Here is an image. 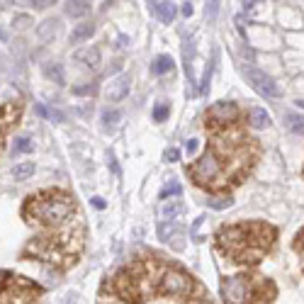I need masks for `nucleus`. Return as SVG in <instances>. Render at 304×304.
I'll list each match as a JSON object with an SVG mask.
<instances>
[{"label":"nucleus","instance_id":"obj_1","mask_svg":"<svg viewBox=\"0 0 304 304\" xmlns=\"http://www.w3.org/2000/svg\"><path fill=\"white\" fill-rule=\"evenodd\" d=\"M275 241V229L251 222V224H234L217 231V246L236 263H258L268 248Z\"/></svg>","mask_w":304,"mask_h":304},{"label":"nucleus","instance_id":"obj_2","mask_svg":"<svg viewBox=\"0 0 304 304\" xmlns=\"http://www.w3.org/2000/svg\"><path fill=\"white\" fill-rule=\"evenodd\" d=\"M73 212V197L66 192H41L37 197H29V202L24 205V217L39 224H51L56 227L63 219H68V214Z\"/></svg>","mask_w":304,"mask_h":304},{"label":"nucleus","instance_id":"obj_3","mask_svg":"<svg viewBox=\"0 0 304 304\" xmlns=\"http://www.w3.org/2000/svg\"><path fill=\"white\" fill-rule=\"evenodd\" d=\"M188 173H190L195 185H207V188H219V185L227 180L224 158H222V153L217 151L214 146L202 153L190 168H188Z\"/></svg>","mask_w":304,"mask_h":304},{"label":"nucleus","instance_id":"obj_4","mask_svg":"<svg viewBox=\"0 0 304 304\" xmlns=\"http://www.w3.org/2000/svg\"><path fill=\"white\" fill-rule=\"evenodd\" d=\"M192 290H195V283H192V278L188 273H183V270H178V268H166V270H161L156 292L171 295V297H188Z\"/></svg>","mask_w":304,"mask_h":304},{"label":"nucleus","instance_id":"obj_5","mask_svg":"<svg viewBox=\"0 0 304 304\" xmlns=\"http://www.w3.org/2000/svg\"><path fill=\"white\" fill-rule=\"evenodd\" d=\"M222 297L227 304H251L256 297V287L248 275H231L222 280Z\"/></svg>","mask_w":304,"mask_h":304},{"label":"nucleus","instance_id":"obj_6","mask_svg":"<svg viewBox=\"0 0 304 304\" xmlns=\"http://www.w3.org/2000/svg\"><path fill=\"white\" fill-rule=\"evenodd\" d=\"M236 119H239V107H236V102H229V100L214 102L207 110V124H212V127H224Z\"/></svg>","mask_w":304,"mask_h":304},{"label":"nucleus","instance_id":"obj_7","mask_svg":"<svg viewBox=\"0 0 304 304\" xmlns=\"http://www.w3.org/2000/svg\"><path fill=\"white\" fill-rule=\"evenodd\" d=\"M244 73H246L248 83H251V85L261 93V95H266V97H278V95H280L278 83H275L270 76H266L263 71H258V68H244Z\"/></svg>","mask_w":304,"mask_h":304},{"label":"nucleus","instance_id":"obj_8","mask_svg":"<svg viewBox=\"0 0 304 304\" xmlns=\"http://www.w3.org/2000/svg\"><path fill=\"white\" fill-rule=\"evenodd\" d=\"M129 85H132V78L127 76V73H122V76H117L107 85V93L105 95H107L110 102H119V100H124V97L129 95Z\"/></svg>","mask_w":304,"mask_h":304},{"label":"nucleus","instance_id":"obj_9","mask_svg":"<svg viewBox=\"0 0 304 304\" xmlns=\"http://www.w3.org/2000/svg\"><path fill=\"white\" fill-rule=\"evenodd\" d=\"M151 5V12L156 17L161 19V22H173L175 19V5L173 2H161V0H156V2H149Z\"/></svg>","mask_w":304,"mask_h":304},{"label":"nucleus","instance_id":"obj_10","mask_svg":"<svg viewBox=\"0 0 304 304\" xmlns=\"http://www.w3.org/2000/svg\"><path fill=\"white\" fill-rule=\"evenodd\" d=\"M161 217L166 219V222H173V219H178L180 214H185V202H180V200H168V202H163L161 205Z\"/></svg>","mask_w":304,"mask_h":304},{"label":"nucleus","instance_id":"obj_11","mask_svg":"<svg viewBox=\"0 0 304 304\" xmlns=\"http://www.w3.org/2000/svg\"><path fill=\"white\" fill-rule=\"evenodd\" d=\"M76 61H80V63L88 66V68H97V66H100V49H97V46H88V49L78 51Z\"/></svg>","mask_w":304,"mask_h":304},{"label":"nucleus","instance_id":"obj_12","mask_svg":"<svg viewBox=\"0 0 304 304\" xmlns=\"http://www.w3.org/2000/svg\"><path fill=\"white\" fill-rule=\"evenodd\" d=\"M37 34L41 41H49L58 34V19H44L41 24L37 27Z\"/></svg>","mask_w":304,"mask_h":304},{"label":"nucleus","instance_id":"obj_13","mask_svg":"<svg viewBox=\"0 0 304 304\" xmlns=\"http://www.w3.org/2000/svg\"><path fill=\"white\" fill-rule=\"evenodd\" d=\"M63 12H66L68 17H85V15H90V2H85V0H78V2H66Z\"/></svg>","mask_w":304,"mask_h":304},{"label":"nucleus","instance_id":"obj_14","mask_svg":"<svg viewBox=\"0 0 304 304\" xmlns=\"http://www.w3.org/2000/svg\"><path fill=\"white\" fill-rule=\"evenodd\" d=\"M248 122H251V127H256V129H263L270 124V114L263 110V107H253L251 112H248Z\"/></svg>","mask_w":304,"mask_h":304},{"label":"nucleus","instance_id":"obj_15","mask_svg":"<svg viewBox=\"0 0 304 304\" xmlns=\"http://www.w3.org/2000/svg\"><path fill=\"white\" fill-rule=\"evenodd\" d=\"M37 114L39 117H44V119H51V122H66V114L56 110V107H49V105H44V102H37Z\"/></svg>","mask_w":304,"mask_h":304},{"label":"nucleus","instance_id":"obj_16","mask_svg":"<svg viewBox=\"0 0 304 304\" xmlns=\"http://www.w3.org/2000/svg\"><path fill=\"white\" fill-rule=\"evenodd\" d=\"M17 114H19V107H12V105H5V107L0 110V139H2V129H5L7 124H15Z\"/></svg>","mask_w":304,"mask_h":304},{"label":"nucleus","instance_id":"obj_17","mask_svg":"<svg viewBox=\"0 0 304 304\" xmlns=\"http://www.w3.org/2000/svg\"><path fill=\"white\" fill-rule=\"evenodd\" d=\"M151 71L156 73V76H166V73H171L173 71V58L171 56H156L151 63Z\"/></svg>","mask_w":304,"mask_h":304},{"label":"nucleus","instance_id":"obj_18","mask_svg":"<svg viewBox=\"0 0 304 304\" xmlns=\"http://www.w3.org/2000/svg\"><path fill=\"white\" fill-rule=\"evenodd\" d=\"M95 32V24H90V22H83V24H78L76 29L71 32V41L78 44V41H83V39H90V34Z\"/></svg>","mask_w":304,"mask_h":304},{"label":"nucleus","instance_id":"obj_19","mask_svg":"<svg viewBox=\"0 0 304 304\" xmlns=\"http://www.w3.org/2000/svg\"><path fill=\"white\" fill-rule=\"evenodd\" d=\"M178 234H180V229L175 227L173 222H163V224H158V239H161V241H166V244L173 241Z\"/></svg>","mask_w":304,"mask_h":304},{"label":"nucleus","instance_id":"obj_20","mask_svg":"<svg viewBox=\"0 0 304 304\" xmlns=\"http://www.w3.org/2000/svg\"><path fill=\"white\" fill-rule=\"evenodd\" d=\"M44 73L51 78L54 83H58V85H63V83H66V76H63V66H61V63H46V66H44Z\"/></svg>","mask_w":304,"mask_h":304},{"label":"nucleus","instance_id":"obj_21","mask_svg":"<svg viewBox=\"0 0 304 304\" xmlns=\"http://www.w3.org/2000/svg\"><path fill=\"white\" fill-rule=\"evenodd\" d=\"M180 192H183V185H180L178 180H168V183L161 188V200H166V202H168L171 197H178Z\"/></svg>","mask_w":304,"mask_h":304},{"label":"nucleus","instance_id":"obj_22","mask_svg":"<svg viewBox=\"0 0 304 304\" xmlns=\"http://www.w3.org/2000/svg\"><path fill=\"white\" fill-rule=\"evenodd\" d=\"M285 124L292 134H304V117H300V114H285Z\"/></svg>","mask_w":304,"mask_h":304},{"label":"nucleus","instance_id":"obj_23","mask_svg":"<svg viewBox=\"0 0 304 304\" xmlns=\"http://www.w3.org/2000/svg\"><path fill=\"white\" fill-rule=\"evenodd\" d=\"M32 173H34V163L27 161V163H19V166L12 168V178L15 180H27V178H32Z\"/></svg>","mask_w":304,"mask_h":304},{"label":"nucleus","instance_id":"obj_24","mask_svg":"<svg viewBox=\"0 0 304 304\" xmlns=\"http://www.w3.org/2000/svg\"><path fill=\"white\" fill-rule=\"evenodd\" d=\"M32 149H34V141L29 136H17L15 144H12V151L15 153H29Z\"/></svg>","mask_w":304,"mask_h":304},{"label":"nucleus","instance_id":"obj_25","mask_svg":"<svg viewBox=\"0 0 304 304\" xmlns=\"http://www.w3.org/2000/svg\"><path fill=\"white\" fill-rule=\"evenodd\" d=\"M119 119H122V114L117 112V110H105V112H102V127H105V129H114Z\"/></svg>","mask_w":304,"mask_h":304},{"label":"nucleus","instance_id":"obj_26","mask_svg":"<svg viewBox=\"0 0 304 304\" xmlns=\"http://www.w3.org/2000/svg\"><path fill=\"white\" fill-rule=\"evenodd\" d=\"M168 114H171V107H168V102H158V105L153 107V119H156V122H163V119H168Z\"/></svg>","mask_w":304,"mask_h":304},{"label":"nucleus","instance_id":"obj_27","mask_svg":"<svg viewBox=\"0 0 304 304\" xmlns=\"http://www.w3.org/2000/svg\"><path fill=\"white\" fill-rule=\"evenodd\" d=\"M209 205L214 209H224V207H231V197H217V200H209Z\"/></svg>","mask_w":304,"mask_h":304},{"label":"nucleus","instance_id":"obj_28","mask_svg":"<svg viewBox=\"0 0 304 304\" xmlns=\"http://www.w3.org/2000/svg\"><path fill=\"white\" fill-rule=\"evenodd\" d=\"M29 22H32V19L27 17V15H17V17L12 19V24H15V29H24V27H27Z\"/></svg>","mask_w":304,"mask_h":304},{"label":"nucleus","instance_id":"obj_29","mask_svg":"<svg viewBox=\"0 0 304 304\" xmlns=\"http://www.w3.org/2000/svg\"><path fill=\"white\" fill-rule=\"evenodd\" d=\"M163 158H166L168 163H175V161L180 158V151H178V149H166V153H163Z\"/></svg>","mask_w":304,"mask_h":304},{"label":"nucleus","instance_id":"obj_30","mask_svg":"<svg viewBox=\"0 0 304 304\" xmlns=\"http://www.w3.org/2000/svg\"><path fill=\"white\" fill-rule=\"evenodd\" d=\"M185 151H188V156H192V153L197 151V139H190V141H185Z\"/></svg>","mask_w":304,"mask_h":304},{"label":"nucleus","instance_id":"obj_31","mask_svg":"<svg viewBox=\"0 0 304 304\" xmlns=\"http://www.w3.org/2000/svg\"><path fill=\"white\" fill-rule=\"evenodd\" d=\"M297 251L304 256V231H300V236H297Z\"/></svg>","mask_w":304,"mask_h":304},{"label":"nucleus","instance_id":"obj_32","mask_svg":"<svg viewBox=\"0 0 304 304\" xmlns=\"http://www.w3.org/2000/svg\"><path fill=\"white\" fill-rule=\"evenodd\" d=\"M180 10H183V15H185V17H190V15H192V5H190V2H183V7H180Z\"/></svg>","mask_w":304,"mask_h":304},{"label":"nucleus","instance_id":"obj_33","mask_svg":"<svg viewBox=\"0 0 304 304\" xmlns=\"http://www.w3.org/2000/svg\"><path fill=\"white\" fill-rule=\"evenodd\" d=\"M93 205H95L97 209H105V200H102V197H93Z\"/></svg>","mask_w":304,"mask_h":304},{"label":"nucleus","instance_id":"obj_34","mask_svg":"<svg viewBox=\"0 0 304 304\" xmlns=\"http://www.w3.org/2000/svg\"><path fill=\"white\" fill-rule=\"evenodd\" d=\"M32 5H34L37 10H44V7H46V5H51V2H46V0H37V2H32Z\"/></svg>","mask_w":304,"mask_h":304},{"label":"nucleus","instance_id":"obj_35","mask_svg":"<svg viewBox=\"0 0 304 304\" xmlns=\"http://www.w3.org/2000/svg\"><path fill=\"white\" fill-rule=\"evenodd\" d=\"M297 105H300V107H302V110H304V100H300V102H297Z\"/></svg>","mask_w":304,"mask_h":304},{"label":"nucleus","instance_id":"obj_36","mask_svg":"<svg viewBox=\"0 0 304 304\" xmlns=\"http://www.w3.org/2000/svg\"><path fill=\"white\" fill-rule=\"evenodd\" d=\"M190 304H207V302H190Z\"/></svg>","mask_w":304,"mask_h":304}]
</instances>
